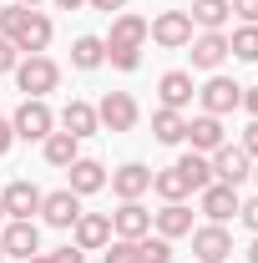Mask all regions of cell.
<instances>
[{
	"instance_id": "6da1fadb",
	"label": "cell",
	"mask_w": 258,
	"mask_h": 263,
	"mask_svg": "<svg viewBox=\"0 0 258 263\" xmlns=\"http://www.w3.org/2000/svg\"><path fill=\"white\" fill-rule=\"evenodd\" d=\"M0 35H5V41H10L15 51H26V56H41V51L51 46L56 26H51V15H46V10L5 5V10H0Z\"/></svg>"
},
{
	"instance_id": "7a4b0ae2",
	"label": "cell",
	"mask_w": 258,
	"mask_h": 263,
	"mask_svg": "<svg viewBox=\"0 0 258 263\" xmlns=\"http://www.w3.org/2000/svg\"><path fill=\"white\" fill-rule=\"evenodd\" d=\"M101 41H106V61H112V71L132 76V71L142 66V46H147V21H142L137 10H122V15L112 21V31L101 35Z\"/></svg>"
},
{
	"instance_id": "3957f363",
	"label": "cell",
	"mask_w": 258,
	"mask_h": 263,
	"mask_svg": "<svg viewBox=\"0 0 258 263\" xmlns=\"http://www.w3.org/2000/svg\"><path fill=\"white\" fill-rule=\"evenodd\" d=\"M10 76H15V86H21L26 97H41V101H46L51 91H56V86H61V66L51 61L46 51H41V56H26V61L15 66Z\"/></svg>"
},
{
	"instance_id": "277c9868",
	"label": "cell",
	"mask_w": 258,
	"mask_h": 263,
	"mask_svg": "<svg viewBox=\"0 0 258 263\" xmlns=\"http://www.w3.org/2000/svg\"><path fill=\"white\" fill-rule=\"evenodd\" d=\"M10 132H15L21 142H46V137L56 132V111H51L41 97H26L15 111H10Z\"/></svg>"
},
{
	"instance_id": "5b68a950",
	"label": "cell",
	"mask_w": 258,
	"mask_h": 263,
	"mask_svg": "<svg viewBox=\"0 0 258 263\" xmlns=\"http://www.w3.org/2000/svg\"><path fill=\"white\" fill-rule=\"evenodd\" d=\"M147 41H157L162 51H188L193 46V15L188 10H162L147 21Z\"/></svg>"
},
{
	"instance_id": "8992f818",
	"label": "cell",
	"mask_w": 258,
	"mask_h": 263,
	"mask_svg": "<svg viewBox=\"0 0 258 263\" xmlns=\"http://www.w3.org/2000/svg\"><path fill=\"white\" fill-rule=\"evenodd\" d=\"M97 122H101V132H132L142 122V106H137L132 91H106L97 101Z\"/></svg>"
},
{
	"instance_id": "52a82bcc",
	"label": "cell",
	"mask_w": 258,
	"mask_h": 263,
	"mask_svg": "<svg viewBox=\"0 0 258 263\" xmlns=\"http://www.w3.org/2000/svg\"><path fill=\"white\" fill-rule=\"evenodd\" d=\"M197 101H202V111L208 117H228V111H238L243 106V86L233 81V76H208V86H197Z\"/></svg>"
},
{
	"instance_id": "ba28073f",
	"label": "cell",
	"mask_w": 258,
	"mask_h": 263,
	"mask_svg": "<svg viewBox=\"0 0 258 263\" xmlns=\"http://www.w3.org/2000/svg\"><path fill=\"white\" fill-rule=\"evenodd\" d=\"M208 167H213V182H228V187H243V182L253 177V157H248L243 147H228V142L208 157Z\"/></svg>"
},
{
	"instance_id": "9c48e42d",
	"label": "cell",
	"mask_w": 258,
	"mask_h": 263,
	"mask_svg": "<svg viewBox=\"0 0 258 263\" xmlns=\"http://www.w3.org/2000/svg\"><path fill=\"white\" fill-rule=\"evenodd\" d=\"M0 248H5V258H35L41 253V228H35L31 218H10L5 233H0Z\"/></svg>"
},
{
	"instance_id": "30bf717a",
	"label": "cell",
	"mask_w": 258,
	"mask_h": 263,
	"mask_svg": "<svg viewBox=\"0 0 258 263\" xmlns=\"http://www.w3.org/2000/svg\"><path fill=\"white\" fill-rule=\"evenodd\" d=\"M238 208H243V197H238V187H228V182H208L197 193V213H208V223L238 218Z\"/></svg>"
},
{
	"instance_id": "8fae6325",
	"label": "cell",
	"mask_w": 258,
	"mask_h": 263,
	"mask_svg": "<svg viewBox=\"0 0 258 263\" xmlns=\"http://www.w3.org/2000/svg\"><path fill=\"white\" fill-rule=\"evenodd\" d=\"M71 238H76V248L81 253H97L112 243V213H81L76 223H71Z\"/></svg>"
},
{
	"instance_id": "7c38bea8",
	"label": "cell",
	"mask_w": 258,
	"mask_h": 263,
	"mask_svg": "<svg viewBox=\"0 0 258 263\" xmlns=\"http://www.w3.org/2000/svg\"><path fill=\"white\" fill-rule=\"evenodd\" d=\"M106 182H112V193L122 197V202H137L142 193H152V167L147 162H122Z\"/></svg>"
},
{
	"instance_id": "4fadbf2b",
	"label": "cell",
	"mask_w": 258,
	"mask_h": 263,
	"mask_svg": "<svg viewBox=\"0 0 258 263\" xmlns=\"http://www.w3.org/2000/svg\"><path fill=\"white\" fill-rule=\"evenodd\" d=\"M188 238H193V253H197L202 263H223L228 253H233V233H228L223 223H208V228H193Z\"/></svg>"
},
{
	"instance_id": "5bb4252c",
	"label": "cell",
	"mask_w": 258,
	"mask_h": 263,
	"mask_svg": "<svg viewBox=\"0 0 258 263\" xmlns=\"http://www.w3.org/2000/svg\"><path fill=\"white\" fill-rule=\"evenodd\" d=\"M81 213H86V208H81V197L71 193V187H56V193L41 197V218H46L51 228H71Z\"/></svg>"
},
{
	"instance_id": "9a60e30c",
	"label": "cell",
	"mask_w": 258,
	"mask_h": 263,
	"mask_svg": "<svg viewBox=\"0 0 258 263\" xmlns=\"http://www.w3.org/2000/svg\"><path fill=\"white\" fill-rule=\"evenodd\" d=\"M188 51H193V71H218L228 61V35L223 31H197Z\"/></svg>"
},
{
	"instance_id": "2e32d148",
	"label": "cell",
	"mask_w": 258,
	"mask_h": 263,
	"mask_svg": "<svg viewBox=\"0 0 258 263\" xmlns=\"http://www.w3.org/2000/svg\"><path fill=\"white\" fill-rule=\"evenodd\" d=\"M66 187H71L76 197L101 193V187H106V167H101L97 157H76V162L66 167Z\"/></svg>"
},
{
	"instance_id": "e0dca14e",
	"label": "cell",
	"mask_w": 258,
	"mask_h": 263,
	"mask_svg": "<svg viewBox=\"0 0 258 263\" xmlns=\"http://www.w3.org/2000/svg\"><path fill=\"white\" fill-rule=\"evenodd\" d=\"M147 233H152V213L142 208V197H137V202H122V208L112 213V238H132V243H137V238H147Z\"/></svg>"
},
{
	"instance_id": "ac0fdd59",
	"label": "cell",
	"mask_w": 258,
	"mask_h": 263,
	"mask_svg": "<svg viewBox=\"0 0 258 263\" xmlns=\"http://www.w3.org/2000/svg\"><path fill=\"white\" fill-rule=\"evenodd\" d=\"M188 142H193V152H202V157H213L218 147L228 142V132H223V117H188Z\"/></svg>"
},
{
	"instance_id": "d6986e66",
	"label": "cell",
	"mask_w": 258,
	"mask_h": 263,
	"mask_svg": "<svg viewBox=\"0 0 258 263\" xmlns=\"http://www.w3.org/2000/svg\"><path fill=\"white\" fill-rule=\"evenodd\" d=\"M157 97H162V106H172V111L193 106V97H197L193 71H162V76H157Z\"/></svg>"
},
{
	"instance_id": "ffe728a7",
	"label": "cell",
	"mask_w": 258,
	"mask_h": 263,
	"mask_svg": "<svg viewBox=\"0 0 258 263\" xmlns=\"http://www.w3.org/2000/svg\"><path fill=\"white\" fill-rule=\"evenodd\" d=\"M152 233L157 238H188L193 233V208L188 202H162V213H152Z\"/></svg>"
},
{
	"instance_id": "44dd1931",
	"label": "cell",
	"mask_w": 258,
	"mask_h": 263,
	"mask_svg": "<svg viewBox=\"0 0 258 263\" xmlns=\"http://www.w3.org/2000/svg\"><path fill=\"white\" fill-rule=\"evenodd\" d=\"M56 122H61V132H71L76 142H86V137H97V132H101V122H97V106H91V101H66Z\"/></svg>"
},
{
	"instance_id": "7402d4cb",
	"label": "cell",
	"mask_w": 258,
	"mask_h": 263,
	"mask_svg": "<svg viewBox=\"0 0 258 263\" xmlns=\"http://www.w3.org/2000/svg\"><path fill=\"white\" fill-rule=\"evenodd\" d=\"M41 187L35 182H26V177H15L5 193H0V202H5V218H31V213H41Z\"/></svg>"
},
{
	"instance_id": "603a6c76",
	"label": "cell",
	"mask_w": 258,
	"mask_h": 263,
	"mask_svg": "<svg viewBox=\"0 0 258 263\" xmlns=\"http://www.w3.org/2000/svg\"><path fill=\"white\" fill-rule=\"evenodd\" d=\"M152 137H157L162 147L188 142V117H182V111H172V106H157V111H152Z\"/></svg>"
},
{
	"instance_id": "cb8c5ba5",
	"label": "cell",
	"mask_w": 258,
	"mask_h": 263,
	"mask_svg": "<svg viewBox=\"0 0 258 263\" xmlns=\"http://www.w3.org/2000/svg\"><path fill=\"white\" fill-rule=\"evenodd\" d=\"M41 157H46L51 167H61V172H66V167L81 157V142H76L71 132H51V137L41 142Z\"/></svg>"
},
{
	"instance_id": "d4e9b609",
	"label": "cell",
	"mask_w": 258,
	"mask_h": 263,
	"mask_svg": "<svg viewBox=\"0 0 258 263\" xmlns=\"http://www.w3.org/2000/svg\"><path fill=\"white\" fill-rule=\"evenodd\" d=\"M71 66H76V71L106 66V41H101V35H76V41H71Z\"/></svg>"
},
{
	"instance_id": "484cf974",
	"label": "cell",
	"mask_w": 258,
	"mask_h": 263,
	"mask_svg": "<svg viewBox=\"0 0 258 263\" xmlns=\"http://www.w3.org/2000/svg\"><path fill=\"white\" fill-rule=\"evenodd\" d=\"M188 15H193V26H202V31H223L233 10H228V0H193Z\"/></svg>"
},
{
	"instance_id": "4316f807",
	"label": "cell",
	"mask_w": 258,
	"mask_h": 263,
	"mask_svg": "<svg viewBox=\"0 0 258 263\" xmlns=\"http://www.w3.org/2000/svg\"><path fill=\"white\" fill-rule=\"evenodd\" d=\"M152 193H157L162 202H182L193 187H188V177H182L177 167H162V172H152Z\"/></svg>"
},
{
	"instance_id": "83f0119b",
	"label": "cell",
	"mask_w": 258,
	"mask_h": 263,
	"mask_svg": "<svg viewBox=\"0 0 258 263\" xmlns=\"http://www.w3.org/2000/svg\"><path fill=\"white\" fill-rule=\"evenodd\" d=\"M172 167L188 177V187H193V193H202V187L213 182V167H208V157H202V152H182V157H177Z\"/></svg>"
},
{
	"instance_id": "f1b7e54d",
	"label": "cell",
	"mask_w": 258,
	"mask_h": 263,
	"mask_svg": "<svg viewBox=\"0 0 258 263\" xmlns=\"http://www.w3.org/2000/svg\"><path fill=\"white\" fill-rule=\"evenodd\" d=\"M228 56H238V61H258V26H238V31L228 35Z\"/></svg>"
},
{
	"instance_id": "f546056e",
	"label": "cell",
	"mask_w": 258,
	"mask_h": 263,
	"mask_svg": "<svg viewBox=\"0 0 258 263\" xmlns=\"http://www.w3.org/2000/svg\"><path fill=\"white\" fill-rule=\"evenodd\" d=\"M137 253H142V263H172V243L147 233V238H137Z\"/></svg>"
},
{
	"instance_id": "4dcf8cb0",
	"label": "cell",
	"mask_w": 258,
	"mask_h": 263,
	"mask_svg": "<svg viewBox=\"0 0 258 263\" xmlns=\"http://www.w3.org/2000/svg\"><path fill=\"white\" fill-rule=\"evenodd\" d=\"M101 263H142V253H137V243H132V238H112V243H106V253H101Z\"/></svg>"
},
{
	"instance_id": "1f68e13d",
	"label": "cell",
	"mask_w": 258,
	"mask_h": 263,
	"mask_svg": "<svg viewBox=\"0 0 258 263\" xmlns=\"http://www.w3.org/2000/svg\"><path fill=\"white\" fill-rule=\"evenodd\" d=\"M228 10H233L243 26H258V0H228Z\"/></svg>"
},
{
	"instance_id": "d6a6232c",
	"label": "cell",
	"mask_w": 258,
	"mask_h": 263,
	"mask_svg": "<svg viewBox=\"0 0 258 263\" xmlns=\"http://www.w3.org/2000/svg\"><path fill=\"white\" fill-rule=\"evenodd\" d=\"M15 66H21V51H15V46H10V41L0 35V76H10Z\"/></svg>"
},
{
	"instance_id": "836d02e7",
	"label": "cell",
	"mask_w": 258,
	"mask_h": 263,
	"mask_svg": "<svg viewBox=\"0 0 258 263\" xmlns=\"http://www.w3.org/2000/svg\"><path fill=\"white\" fill-rule=\"evenodd\" d=\"M238 218H243V228H248V233H258V197H243Z\"/></svg>"
},
{
	"instance_id": "e575fe53",
	"label": "cell",
	"mask_w": 258,
	"mask_h": 263,
	"mask_svg": "<svg viewBox=\"0 0 258 263\" xmlns=\"http://www.w3.org/2000/svg\"><path fill=\"white\" fill-rule=\"evenodd\" d=\"M51 258H56V263H86V253H81V248H76V243H66V248H56V253H51Z\"/></svg>"
},
{
	"instance_id": "d590c367",
	"label": "cell",
	"mask_w": 258,
	"mask_h": 263,
	"mask_svg": "<svg viewBox=\"0 0 258 263\" xmlns=\"http://www.w3.org/2000/svg\"><path fill=\"white\" fill-rule=\"evenodd\" d=\"M243 152H248V157H258V117L243 127Z\"/></svg>"
},
{
	"instance_id": "8d00e7d4",
	"label": "cell",
	"mask_w": 258,
	"mask_h": 263,
	"mask_svg": "<svg viewBox=\"0 0 258 263\" xmlns=\"http://www.w3.org/2000/svg\"><path fill=\"white\" fill-rule=\"evenodd\" d=\"M10 147H15V132H10V117H5V111H0V157H5V152H10Z\"/></svg>"
},
{
	"instance_id": "74e56055",
	"label": "cell",
	"mask_w": 258,
	"mask_h": 263,
	"mask_svg": "<svg viewBox=\"0 0 258 263\" xmlns=\"http://www.w3.org/2000/svg\"><path fill=\"white\" fill-rule=\"evenodd\" d=\"M243 111L258 117V86H243Z\"/></svg>"
},
{
	"instance_id": "f35d334b",
	"label": "cell",
	"mask_w": 258,
	"mask_h": 263,
	"mask_svg": "<svg viewBox=\"0 0 258 263\" xmlns=\"http://www.w3.org/2000/svg\"><path fill=\"white\" fill-rule=\"evenodd\" d=\"M86 5H91V10H106V15H112V10H122L127 0H86Z\"/></svg>"
},
{
	"instance_id": "ab89813d",
	"label": "cell",
	"mask_w": 258,
	"mask_h": 263,
	"mask_svg": "<svg viewBox=\"0 0 258 263\" xmlns=\"http://www.w3.org/2000/svg\"><path fill=\"white\" fill-rule=\"evenodd\" d=\"M51 5H56V10H81L86 0H51Z\"/></svg>"
},
{
	"instance_id": "60d3db41",
	"label": "cell",
	"mask_w": 258,
	"mask_h": 263,
	"mask_svg": "<svg viewBox=\"0 0 258 263\" xmlns=\"http://www.w3.org/2000/svg\"><path fill=\"white\" fill-rule=\"evenodd\" d=\"M248 263H258V233H253V243H248Z\"/></svg>"
},
{
	"instance_id": "b9f144b4",
	"label": "cell",
	"mask_w": 258,
	"mask_h": 263,
	"mask_svg": "<svg viewBox=\"0 0 258 263\" xmlns=\"http://www.w3.org/2000/svg\"><path fill=\"white\" fill-rule=\"evenodd\" d=\"M26 263H56V258H51V253H35V258H26Z\"/></svg>"
},
{
	"instance_id": "7bdbcfd3",
	"label": "cell",
	"mask_w": 258,
	"mask_h": 263,
	"mask_svg": "<svg viewBox=\"0 0 258 263\" xmlns=\"http://www.w3.org/2000/svg\"><path fill=\"white\" fill-rule=\"evenodd\" d=\"M15 5H26V10H35V5H41V0H15Z\"/></svg>"
},
{
	"instance_id": "ee69618b",
	"label": "cell",
	"mask_w": 258,
	"mask_h": 263,
	"mask_svg": "<svg viewBox=\"0 0 258 263\" xmlns=\"http://www.w3.org/2000/svg\"><path fill=\"white\" fill-rule=\"evenodd\" d=\"M0 223H5V202H0Z\"/></svg>"
},
{
	"instance_id": "f6af8a7d",
	"label": "cell",
	"mask_w": 258,
	"mask_h": 263,
	"mask_svg": "<svg viewBox=\"0 0 258 263\" xmlns=\"http://www.w3.org/2000/svg\"><path fill=\"white\" fill-rule=\"evenodd\" d=\"M0 263H5V248H0Z\"/></svg>"
},
{
	"instance_id": "bcb514c9",
	"label": "cell",
	"mask_w": 258,
	"mask_h": 263,
	"mask_svg": "<svg viewBox=\"0 0 258 263\" xmlns=\"http://www.w3.org/2000/svg\"><path fill=\"white\" fill-rule=\"evenodd\" d=\"M253 177H258V172H253Z\"/></svg>"
}]
</instances>
